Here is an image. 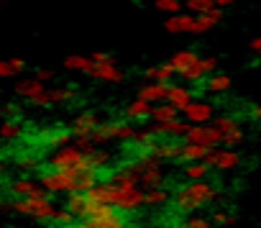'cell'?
Here are the masks:
<instances>
[{
    "instance_id": "cell-1",
    "label": "cell",
    "mask_w": 261,
    "mask_h": 228,
    "mask_svg": "<svg viewBox=\"0 0 261 228\" xmlns=\"http://www.w3.org/2000/svg\"><path fill=\"white\" fill-rule=\"evenodd\" d=\"M218 187L213 182H185L174 190V208L179 213H192V210H200L205 205H210L215 197H218Z\"/></svg>"
},
{
    "instance_id": "cell-2",
    "label": "cell",
    "mask_w": 261,
    "mask_h": 228,
    "mask_svg": "<svg viewBox=\"0 0 261 228\" xmlns=\"http://www.w3.org/2000/svg\"><path fill=\"white\" fill-rule=\"evenodd\" d=\"M49 169L54 172H69V174H82V172H92L87 154L80 151L74 144H67L62 149H54V154L49 157Z\"/></svg>"
},
{
    "instance_id": "cell-3",
    "label": "cell",
    "mask_w": 261,
    "mask_h": 228,
    "mask_svg": "<svg viewBox=\"0 0 261 228\" xmlns=\"http://www.w3.org/2000/svg\"><path fill=\"white\" fill-rule=\"evenodd\" d=\"M128 167L134 169V174L139 177V185H144L146 190H151V187H162V182H164L162 162L151 159L146 151H141V157H139L134 164H128Z\"/></svg>"
},
{
    "instance_id": "cell-4",
    "label": "cell",
    "mask_w": 261,
    "mask_h": 228,
    "mask_svg": "<svg viewBox=\"0 0 261 228\" xmlns=\"http://www.w3.org/2000/svg\"><path fill=\"white\" fill-rule=\"evenodd\" d=\"M134 134H136L134 123H128V121H108V123H100L95 129V134L90 136V144L97 146V144H108V141H130Z\"/></svg>"
},
{
    "instance_id": "cell-5",
    "label": "cell",
    "mask_w": 261,
    "mask_h": 228,
    "mask_svg": "<svg viewBox=\"0 0 261 228\" xmlns=\"http://www.w3.org/2000/svg\"><path fill=\"white\" fill-rule=\"evenodd\" d=\"M85 223H90L92 228H128V220L123 218V213H118L115 208L90 205V202H87Z\"/></svg>"
},
{
    "instance_id": "cell-6",
    "label": "cell",
    "mask_w": 261,
    "mask_h": 228,
    "mask_svg": "<svg viewBox=\"0 0 261 228\" xmlns=\"http://www.w3.org/2000/svg\"><path fill=\"white\" fill-rule=\"evenodd\" d=\"M39 187H41L46 195H59V192L74 195V192H77V174L49 169V172H44V174L39 177Z\"/></svg>"
},
{
    "instance_id": "cell-7",
    "label": "cell",
    "mask_w": 261,
    "mask_h": 228,
    "mask_svg": "<svg viewBox=\"0 0 261 228\" xmlns=\"http://www.w3.org/2000/svg\"><path fill=\"white\" fill-rule=\"evenodd\" d=\"M11 208H13V213L29 215V218H36V220H49L51 213H54L51 195H44V197H21Z\"/></svg>"
},
{
    "instance_id": "cell-8",
    "label": "cell",
    "mask_w": 261,
    "mask_h": 228,
    "mask_svg": "<svg viewBox=\"0 0 261 228\" xmlns=\"http://www.w3.org/2000/svg\"><path fill=\"white\" fill-rule=\"evenodd\" d=\"M205 164L210 167V172H233L241 167V154L233 151V149H210L207 157H205Z\"/></svg>"
},
{
    "instance_id": "cell-9",
    "label": "cell",
    "mask_w": 261,
    "mask_h": 228,
    "mask_svg": "<svg viewBox=\"0 0 261 228\" xmlns=\"http://www.w3.org/2000/svg\"><path fill=\"white\" fill-rule=\"evenodd\" d=\"M185 123L187 126H210L215 118V108L207 100H192L185 110Z\"/></svg>"
},
{
    "instance_id": "cell-10",
    "label": "cell",
    "mask_w": 261,
    "mask_h": 228,
    "mask_svg": "<svg viewBox=\"0 0 261 228\" xmlns=\"http://www.w3.org/2000/svg\"><path fill=\"white\" fill-rule=\"evenodd\" d=\"M115 190V197H113V208L118 213H134L144 205V190L141 187H134V190Z\"/></svg>"
},
{
    "instance_id": "cell-11",
    "label": "cell",
    "mask_w": 261,
    "mask_h": 228,
    "mask_svg": "<svg viewBox=\"0 0 261 228\" xmlns=\"http://www.w3.org/2000/svg\"><path fill=\"white\" fill-rule=\"evenodd\" d=\"M97 126H100L97 116H95L92 110H85V113H80V116L72 121V131H69V134H72L74 139H90Z\"/></svg>"
},
{
    "instance_id": "cell-12",
    "label": "cell",
    "mask_w": 261,
    "mask_h": 228,
    "mask_svg": "<svg viewBox=\"0 0 261 228\" xmlns=\"http://www.w3.org/2000/svg\"><path fill=\"white\" fill-rule=\"evenodd\" d=\"M164 100H167V105H172L179 113L192 103V90L185 87V85H167V97Z\"/></svg>"
},
{
    "instance_id": "cell-13",
    "label": "cell",
    "mask_w": 261,
    "mask_h": 228,
    "mask_svg": "<svg viewBox=\"0 0 261 228\" xmlns=\"http://www.w3.org/2000/svg\"><path fill=\"white\" fill-rule=\"evenodd\" d=\"M113 197H115V190L110 182H97L90 192H85V200L90 205H105V208H113Z\"/></svg>"
},
{
    "instance_id": "cell-14",
    "label": "cell",
    "mask_w": 261,
    "mask_h": 228,
    "mask_svg": "<svg viewBox=\"0 0 261 228\" xmlns=\"http://www.w3.org/2000/svg\"><path fill=\"white\" fill-rule=\"evenodd\" d=\"M179 151H182V144H174V141H154L146 154L156 162H164V159H179Z\"/></svg>"
},
{
    "instance_id": "cell-15",
    "label": "cell",
    "mask_w": 261,
    "mask_h": 228,
    "mask_svg": "<svg viewBox=\"0 0 261 228\" xmlns=\"http://www.w3.org/2000/svg\"><path fill=\"white\" fill-rule=\"evenodd\" d=\"M8 190H11L13 195H18V197H44V195H46V192L39 187V182H34V180H29V177L13 180V182L8 185Z\"/></svg>"
},
{
    "instance_id": "cell-16",
    "label": "cell",
    "mask_w": 261,
    "mask_h": 228,
    "mask_svg": "<svg viewBox=\"0 0 261 228\" xmlns=\"http://www.w3.org/2000/svg\"><path fill=\"white\" fill-rule=\"evenodd\" d=\"M136 97L144 100V103H162L167 97V85H159V82H144L136 87Z\"/></svg>"
},
{
    "instance_id": "cell-17",
    "label": "cell",
    "mask_w": 261,
    "mask_h": 228,
    "mask_svg": "<svg viewBox=\"0 0 261 228\" xmlns=\"http://www.w3.org/2000/svg\"><path fill=\"white\" fill-rule=\"evenodd\" d=\"M108 182H110L113 187H118V190H134V187H141V185H139V177L134 174V169H130L128 164H125V167H118Z\"/></svg>"
},
{
    "instance_id": "cell-18",
    "label": "cell",
    "mask_w": 261,
    "mask_h": 228,
    "mask_svg": "<svg viewBox=\"0 0 261 228\" xmlns=\"http://www.w3.org/2000/svg\"><path fill=\"white\" fill-rule=\"evenodd\" d=\"M146 80L149 82H159V85H172V80L177 77V72L172 69L169 62H162V64H151L149 69H144Z\"/></svg>"
},
{
    "instance_id": "cell-19",
    "label": "cell",
    "mask_w": 261,
    "mask_h": 228,
    "mask_svg": "<svg viewBox=\"0 0 261 228\" xmlns=\"http://www.w3.org/2000/svg\"><path fill=\"white\" fill-rule=\"evenodd\" d=\"M164 29L169 34H192L195 31V16L190 13H179V16H169L164 21Z\"/></svg>"
},
{
    "instance_id": "cell-20",
    "label": "cell",
    "mask_w": 261,
    "mask_h": 228,
    "mask_svg": "<svg viewBox=\"0 0 261 228\" xmlns=\"http://www.w3.org/2000/svg\"><path fill=\"white\" fill-rule=\"evenodd\" d=\"M123 116H125L128 123H130V121H146V118H151V105L136 97V100H130V103L125 105Z\"/></svg>"
},
{
    "instance_id": "cell-21",
    "label": "cell",
    "mask_w": 261,
    "mask_h": 228,
    "mask_svg": "<svg viewBox=\"0 0 261 228\" xmlns=\"http://www.w3.org/2000/svg\"><path fill=\"white\" fill-rule=\"evenodd\" d=\"M230 87H233V77L225 74V72H215L205 80V90L213 92V95H225Z\"/></svg>"
},
{
    "instance_id": "cell-22",
    "label": "cell",
    "mask_w": 261,
    "mask_h": 228,
    "mask_svg": "<svg viewBox=\"0 0 261 228\" xmlns=\"http://www.w3.org/2000/svg\"><path fill=\"white\" fill-rule=\"evenodd\" d=\"M46 90H49V87H46V85H41V82H36L34 77H29V80H21V82L16 85V92H18L21 97H26L29 103H34L36 97H41Z\"/></svg>"
},
{
    "instance_id": "cell-23",
    "label": "cell",
    "mask_w": 261,
    "mask_h": 228,
    "mask_svg": "<svg viewBox=\"0 0 261 228\" xmlns=\"http://www.w3.org/2000/svg\"><path fill=\"white\" fill-rule=\"evenodd\" d=\"M200 62V54L197 52H192V49H182V52H177L172 59H169V64H172V69L179 74V72H185V69H190V67H195Z\"/></svg>"
},
{
    "instance_id": "cell-24",
    "label": "cell",
    "mask_w": 261,
    "mask_h": 228,
    "mask_svg": "<svg viewBox=\"0 0 261 228\" xmlns=\"http://www.w3.org/2000/svg\"><path fill=\"white\" fill-rule=\"evenodd\" d=\"M90 74H92L95 80H100V82H120V80L125 77L123 69H118L115 64H92Z\"/></svg>"
},
{
    "instance_id": "cell-25",
    "label": "cell",
    "mask_w": 261,
    "mask_h": 228,
    "mask_svg": "<svg viewBox=\"0 0 261 228\" xmlns=\"http://www.w3.org/2000/svg\"><path fill=\"white\" fill-rule=\"evenodd\" d=\"M26 126L18 121V118H3L0 121V139L3 141H18L23 136Z\"/></svg>"
},
{
    "instance_id": "cell-26",
    "label": "cell",
    "mask_w": 261,
    "mask_h": 228,
    "mask_svg": "<svg viewBox=\"0 0 261 228\" xmlns=\"http://www.w3.org/2000/svg\"><path fill=\"white\" fill-rule=\"evenodd\" d=\"M220 21H223V11H218V8H213L205 16H195V31L192 34H205V31L215 29Z\"/></svg>"
},
{
    "instance_id": "cell-27",
    "label": "cell",
    "mask_w": 261,
    "mask_h": 228,
    "mask_svg": "<svg viewBox=\"0 0 261 228\" xmlns=\"http://www.w3.org/2000/svg\"><path fill=\"white\" fill-rule=\"evenodd\" d=\"M64 210H67L77 223L85 220V213H87V200H85V195H80V192L67 195V205H64Z\"/></svg>"
},
{
    "instance_id": "cell-28",
    "label": "cell",
    "mask_w": 261,
    "mask_h": 228,
    "mask_svg": "<svg viewBox=\"0 0 261 228\" xmlns=\"http://www.w3.org/2000/svg\"><path fill=\"white\" fill-rule=\"evenodd\" d=\"M210 174V167L205 162H192V164H185L182 167V177L187 182H205Z\"/></svg>"
},
{
    "instance_id": "cell-29",
    "label": "cell",
    "mask_w": 261,
    "mask_h": 228,
    "mask_svg": "<svg viewBox=\"0 0 261 228\" xmlns=\"http://www.w3.org/2000/svg\"><path fill=\"white\" fill-rule=\"evenodd\" d=\"M210 149L205 146H192V144H182V151H179V162L185 164H192V162H205Z\"/></svg>"
},
{
    "instance_id": "cell-30",
    "label": "cell",
    "mask_w": 261,
    "mask_h": 228,
    "mask_svg": "<svg viewBox=\"0 0 261 228\" xmlns=\"http://www.w3.org/2000/svg\"><path fill=\"white\" fill-rule=\"evenodd\" d=\"M185 144H192V146H207V126H190L187 134H185Z\"/></svg>"
},
{
    "instance_id": "cell-31",
    "label": "cell",
    "mask_w": 261,
    "mask_h": 228,
    "mask_svg": "<svg viewBox=\"0 0 261 228\" xmlns=\"http://www.w3.org/2000/svg\"><path fill=\"white\" fill-rule=\"evenodd\" d=\"M213 129H215V131H220V134L225 136V134H230V131L241 129V123H238V118H236V116L220 113V116H215V118H213Z\"/></svg>"
},
{
    "instance_id": "cell-32",
    "label": "cell",
    "mask_w": 261,
    "mask_h": 228,
    "mask_svg": "<svg viewBox=\"0 0 261 228\" xmlns=\"http://www.w3.org/2000/svg\"><path fill=\"white\" fill-rule=\"evenodd\" d=\"M174 118H179V113L167 103H159L156 108H151V121L154 123H167V121H174Z\"/></svg>"
},
{
    "instance_id": "cell-33",
    "label": "cell",
    "mask_w": 261,
    "mask_h": 228,
    "mask_svg": "<svg viewBox=\"0 0 261 228\" xmlns=\"http://www.w3.org/2000/svg\"><path fill=\"white\" fill-rule=\"evenodd\" d=\"M64 67H67V69H72V72L90 74V69H92V62H90V57H82V54H69V57L64 59Z\"/></svg>"
},
{
    "instance_id": "cell-34",
    "label": "cell",
    "mask_w": 261,
    "mask_h": 228,
    "mask_svg": "<svg viewBox=\"0 0 261 228\" xmlns=\"http://www.w3.org/2000/svg\"><path fill=\"white\" fill-rule=\"evenodd\" d=\"M85 154H87V162H90V169H92V172H100L102 167L110 164V154L102 151V149H90V151H85Z\"/></svg>"
},
{
    "instance_id": "cell-35",
    "label": "cell",
    "mask_w": 261,
    "mask_h": 228,
    "mask_svg": "<svg viewBox=\"0 0 261 228\" xmlns=\"http://www.w3.org/2000/svg\"><path fill=\"white\" fill-rule=\"evenodd\" d=\"M169 200V192L164 187H151V190H144V205H151V208H159Z\"/></svg>"
},
{
    "instance_id": "cell-36",
    "label": "cell",
    "mask_w": 261,
    "mask_h": 228,
    "mask_svg": "<svg viewBox=\"0 0 261 228\" xmlns=\"http://www.w3.org/2000/svg\"><path fill=\"white\" fill-rule=\"evenodd\" d=\"M74 95H77V87H51L49 90V100H51V105L54 103H69V100H74Z\"/></svg>"
},
{
    "instance_id": "cell-37",
    "label": "cell",
    "mask_w": 261,
    "mask_h": 228,
    "mask_svg": "<svg viewBox=\"0 0 261 228\" xmlns=\"http://www.w3.org/2000/svg\"><path fill=\"white\" fill-rule=\"evenodd\" d=\"M243 141H246V131H243V126H241V129H236V131L225 134V136H223V144H220V146H223V149H233V151H236V149H238V146H241Z\"/></svg>"
},
{
    "instance_id": "cell-38",
    "label": "cell",
    "mask_w": 261,
    "mask_h": 228,
    "mask_svg": "<svg viewBox=\"0 0 261 228\" xmlns=\"http://www.w3.org/2000/svg\"><path fill=\"white\" fill-rule=\"evenodd\" d=\"M154 8L159 13H167V16H179L182 13V3H179V0H156Z\"/></svg>"
},
{
    "instance_id": "cell-39",
    "label": "cell",
    "mask_w": 261,
    "mask_h": 228,
    "mask_svg": "<svg viewBox=\"0 0 261 228\" xmlns=\"http://www.w3.org/2000/svg\"><path fill=\"white\" fill-rule=\"evenodd\" d=\"M154 141H156V139H154V136H151L146 129H144V131H136L134 136H130V144H134V146H139L141 151H146V149H149Z\"/></svg>"
},
{
    "instance_id": "cell-40",
    "label": "cell",
    "mask_w": 261,
    "mask_h": 228,
    "mask_svg": "<svg viewBox=\"0 0 261 228\" xmlns=\"http://www.w3.org/2000/svg\"><path fill=\"white\" fill-rule=\"evenodd\" d=\"M69 131H51L44 141H46V146H54V149H62V146H67V141H69Z\"/></svg>"
},
{
    "instance_id": "cell-41",
    "label": "cell",
    "mask_w": 261,
    "mask_h": 228,
    "mask_svg": "<svg viewBox=\"0 0 261 228\" xmlns=\"http://www.w3.org/2000/svg\"><path fill=\"white\" fill-rule=\"evenodd\" d=\"M16 164H18L21 169H26V172H34V169H39L41 159H39L36 154H18V157H16Z\"/></svg>"
},
{
    "instance_id": "cell-42",
    "label": "cell",
    "mask_w": 261,
    "mask_h": 228,
    "mask_svg": "<svg viewBox=\"0 0 261 228\" xmlns=\"http://www.w3.org/2000/svg\"><path fill=\"white\" fill-rule=\"evenodd\" d=\"M179 77L185 80V82H190V85H197V82H202L207 74L200 69V64H195V67H190V69H185V72H179Z\"/></svg>"
},
{
    "instance_id": "cell-43",
    "label": "cell",
    "mask_w": 261,
    "mask_h": 228,
    "mask_svg": "<svg viewBox=\"0 0 261 228\" xmlns=\"http://www.w3.org/2000/svg\"><path fill=\"white\" fill-rule=\"evenodd\" d=\"M210 223H213V225H220V228H230V225L236 223V215L228 213V210H215Z\"/></svg>"
},
{
    "instance_id": "cell-44",
    "label": "cell",
    "mask_w": 261,
    "mask_h": 228,
    "mask_svg": "<svg viewBox=\"0 0 261 228\" xmlns=\"http://www.w3.org/2000/svg\"><path fill=\"white\" fill-rule=\"evenodd\" d=\"M197 64H200V69L210 77V74H215V72H218L220 59H218V57H200V62H197Z\"/></svg>"
},
{
    "instance_id": "cell-45",
    "label": "cell",
    "mask_w": 261,
    "mask_h": 228,
    "mask_svg": "<svg viewBox=\"0 0 261 228\" xmlns=\"http://www.w3.org/2000/svg\"><path fill=\"white\" fill-rule=\"evenodd\" d=\"M49 220H51V223H57L59 228H62V225H69V223H74V218H72V215H69L64 208H62V210H59V208H54V213H51V218H49Z\"/></svg>"
},
{
    "instance_id": "cell-46",
    "label": "cell",
    "mask_w": 261,
    "mask_h": 228,
    "mask_svg": "<svg viewBox=\"0 0 261 228\" xmlns=\"http://www.w3.org/2000/svg\"><path fill=\"white\" fill-rule=\"evenodd\" d=\"M182 228H215V225L210 223V218H202V215H192V218H187V220L182 223Z\"/></svg>"
},
{
    "instance_id": "cell-47",
    "label": "cell",
    "mask_w": 261,
    "mask_h": 228,
    "mask_svg": "<svg viewBox=\"0 0 261 228\" xmlns=\"http://www.w3.org/2000/svg\"><path fill=\"white\" fill-rule=\"evenodd\" d=\"M34 80H36V82H41V85H46V82H51V80H54V69H51V67H41V69H36Z\"/></svg>"
},
{
    "instance_id": "cell-48",
    "label": "cell",
    "mask_w": 261,
    "mask_h": 228,
    "mask_svg": "<svg viewBox=\"0 0 261 228\" xmlns=\"http://www.w3.org/2000/svg\"><path fill=\"white\" fill-rule=\"evenodd\" d=\"M18 105L16 103H6L3 108H0V113H3V118H18Z\"/></svg>"
},
{
    "instance_id": "cell-49",
    "label": "cell",
    "mask_w": 261,
    "mask_h": 228,
    "mask_svg": "<svg viewBox=\"0 0 261 228\" xmlns=\"http://www.w3.org/2000/svg\"><path fill=\"white\" fill-rule=\"evenodd\" d=\"M90 62H92V64H113V57H110L108 52H95V54L90 57Z\"/></svg>"
},
{
    "instance_id": "cell-50",
    "label": "cell",
    "mask_w": 261,
    "mask_h": 228,
    "mask_svg": "<svg viewBox=\"0 0 261 228\" xmlns=\"http://www.w3.org/2000/svg\"><path fill=\"white\" fill-rule=\"evenodd\" d=\"M8 64H11L13 74H21V72L26 69V59H23V57H11V59H8Z\"/></svg>"
},
{
    "instance_id": "cell-51",
    "label": "cell",
    "mask_w": 261,
    "mask_h": 228,
    "mask_svg": "<svg viewBox=\"0 0 261 228\" xmlns=\"http://www.w3.org/2000/svg\"><path fill=\"white\" fill-rule=\"evenodd\" d=\"M248 118L256 121V123H261V103H253V105L248 108Z\"/></svg>"
},
{
    "instance_id": "cell-52",
    "label": "cell",
    "mask_w": 261,
    "mask_h": 228,
    "mask_svg": "<svg viewBox=\"0 0 261 228\" xmlns=\"http://www.w3.org/2000/svg\"><path fill=\"white\" fill-rule=\"evenodd\" d=\"M248 52H251V54H256V57H261V34H258V36H253V39L248 41Z\"/></svg>"
},
{
    "instance_id": "cell-53",
    "label": "cell",
    "mask_w": 261,
    "mask_h": 228,
    "mask_svg": "<svg viewBox=\"0 0 261 228\" xmlns=\"http://www.w3.org/2000/svg\"><path fill=\"white\" fill-rule=\"evenodd\" d=\"M31 105H36V108H49V105H51V100H49V90H46V92H44L41 97H36V100H34Z\"/></svg>"
},
{
    "instance_id": "cell-54",
    "label": "cell",
    "mask_w": 261,
    "mask_h": 228,
    "mask_svg": "<svg viewBox=\"0 0 261 228\" xmlns=\"http://www.w3.org/2000/svg\"><path fill=\"white\" fill-rule=\"evenodd\" d=\"M0 77H13V69L8 62H0Z\"/></svg>"
},
{
    "instance_id": "cell-55",
    "label": "cell",
    "mask_w": 261,
    "mask_h": 228,
    "mask_svg": "<svg viewBox=\"0 0 261 228\" xmlns=\"http://www.w3.org/2000/svg\"><path fill=\"white\" fill-rule=\"evenodd\" d=\"M3 172H6V162L0 159V177H3Z\"/></svg>"
},
{
    "instance_id": "cell-56",
    "label": "cell",
    "mask_w": 261,
    "mask_h": 228,
    "mask_svg": "<svg viewBox=\"0 0 261 228\" xmlns=\"http://www.w3.org/2000/svg\"><path fill=\"white\" fill-rule=\"evenodd\" d=\"M85 228H92V225H90V223H85Z\"/></svg>"
},
{
    "instance_id": "cell-57",
    "label": "cell",
    "mask_w": 261,
    "mask_h": 228,
    "mask_svg": "<svg viewBox=\"0 0 261 228\" xmlns=\"http://www.w3.org/2000/svg\"><path fill=\"white\" fill-rule=\"evenodd\" d=\"M0 121H3V113H0Z\"/></svg>"
},
{
    "instance_id": "cell-58",
    "label": "cell",
    "mask_w": 261,
    "mask_h": 228,
    "mask_svg": "<svg viewBox=\"0 0 261 228\" xmlns=\"http://www.w3.org/2000/svg\"><path fill=\"white\" fill-rule=\"evenodd\" d=\"M0 208H3V202H0Z\"/></svg>"
}]
</instances>
